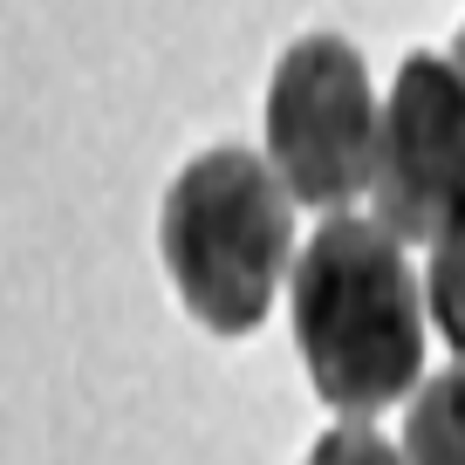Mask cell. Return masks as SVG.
<instances>
[{
    "label": "cell",
    "mask_w": 465,
    "mask_h": 465,
    "mask_svg": "<svg viewBox=\"0 0 465 465\" xmlns=\"http://www.w3.org/2000/svg\"><path fill=\"white\" fill-rule=\"evenodd\" d=\"M158 253L199 329L253 335L294 261V199L261 151H199L164 192Z\"/></svg>",
    "instance_id": "7a4b0ae2"
},
{
    "label": "cell",
    "mask_w": 465,
    "mask_h": 465,
    "mask_svg": "<svg viewBox=\"0 0 465 465\" xmlns=\"http://www.w3.org/2000/svg\"><path fill=\"white\" fill-rule=\"evenodd\" d=\"M377 89L342 35H302L267 83V172L294 205L342 213L370 192L377 158Z\"/></svg>",
    "instance_id": "3957f363"
},
{
    "label": "cell",
    "mask_w": 465,
    "mask_h": 465,
    "mask_svg": "<svg viewBox=\"0 0 465 465\" xmlns=\"http://www.w3.org/2000/svg\"><path fill=\"white\" fill-rule=\"evenodd\" d=\"M397 459L404 465H465V363L418 383Z\"/></svg>",
    "instance_id": "5b68a950"
},
{
    "label": "cell",
    "mask_w": 465,
    "mask_h": 465,
    "mask_svg": "<svg viewBox=\"0 0 465 465\" xmlns=\"http://www.w3.org/2000/svg\"><path fill=\"white\" fill-rule=\"evenodd\" d=\"M424 302H431V322L451 349L465 356V213L451 219L431 240V274H424Z\"/></svg>",
    "instance_id": "8992f818"
},
{
    "label": "cell",
    "mask_w": 465,
    "mask_h": 465,
    "mask_svg": "<svg viewBox=\"0 0 465 465\" xmlns=\"http://www.w3.org/2000/svg\"><path fill=\"white\" fill-rule=\"evenodd\" d=\"M294 342L308 383L349 424L377 418L424 370V294L404 247L377 219H322V232L294 253Z\"/></svg>",
    "instance_id": "6da1fadb"
},
{
    "label": "cell",
    "mask_w": 465,
    "mask_h": 465,
    "mask_svg": "<svg viewBox=\"0 0 465 465\" xmlns=\"http://www.w3.org/2000/svg\"><path fill=\"white\" fill-rule=\"evenodd\" d=\"M308 465H404V459H397V445H383L370 424H335V431L315 438Z\"/></svg>",
    "instance_id": "52a82bcc"
},
{
    "label": "cell",
    "mask_w": 465,
    "mask_h": 465,
    "mask_svg": "<svg viewBox=\"0 0 465 465\" xmlns=\"http://www.w3.org/2000/svg\"><path fill=\"white\" fill-rule=\"evenodd\" d=\"M445 69H451V75H459V96H465V35H459V42H451V55H445Z\"/></svg>",
    "instance_id": "ba28073f"
},
{
    "label": "cell",
    "mask_w": 465,
    "mask_h": 465,
    "mask_svg": "<svg viewBox=\"0 0 465 465\" xmlns=\"http://www.w3.org/2000/svg\"><path fill=\"white\" fill-rule=\"evenodd\" d=\"M377 226L404 240H438L465 213V96L445 55H404L391 96L377 110L370 158Z\"/></svg>",
    "instance_id": "277c9868"
}]
</instances>
